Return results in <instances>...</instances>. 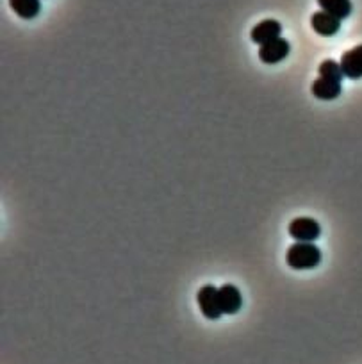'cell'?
Returning a JSON list of instances; mask_svg holds the SVG:
<instances>
[{"label":"cell","mask_w":362,"mask_h":364,"mask_svg":"<svg viewBox=\"0 0 362 364\" xmlns=\"http://www.w3.org/2000/svg\"><path fill=\"white\" fill-rule=\"evenodd\" d=\"M286 263L293 270H313L321 263V250L314 243L296 241L287 248Z\"/></svg>","instance_id":"cell-1"},{"label":"cell","mask_w":362,"mask_h":364,"mask_svg":"<svg viewBox=\"0 0 362 364\" xmlns=\"http://www.w3.org/2000/svg\"><path fill=\"white\" fill-rule=\"evenodd\" d=\"M289 236L296 241H307V243H314L320 237L321 227L316 220L309 216L294 218L289 223Z\"/></svg>","instance_id":"cell-2"},{"label":"cell","mask_w":362,"mask_h":364,"mask_svg":"<svg viewBox=\"0 0 362 364\" xmlns=\"http://www.w3.org/2000/svg\"><path fill=\"white\" fill-rule=\"evenodd\" d=\"M196 302H198V305H200V311L205 318L218 319L219 316H223L222 307H219L218 288H215L212 284H205L198 289Z\"/></svg>","instance_id":"cell-3"},{"label":"cell","mask_w":362,"mask_h":364,"mask_svg":"<svg viewBox=\"0 0 362 364\" xmlns=\"http://www.w3.org/2000/svg\"><path fill=\"white\" fill-rule=\"evenodd\" d=\"M289 50L291 47L289 43H287V40L277 38L273 40V42L260 45L259 59L266 64H277L289 56Z\"/></svg>","instance_id":"cell-4"},{"label":"cell","mask_w":362,"mask_h":364,"mask_svg":"<svg viewBox=\"0 0 362 364\" xmlns=\"http://www.w3.org/2000/svg\"><path fill=\"white\" fill-rule=\"evenodd\" d=\"M280 34H282V25L277 20L268 18L263 20V22H259L253 27L252 33H250V40L253 43H257V45H265V43L280 38Z\"/></svg>","instance_id":"cell-5"},{"label":"cell","mask_w":362,"mask_h":364,"mask_svg":"<svg viewBox=\"0 0 362 364\" xmlns=\"http://www.w3.org/2000/svg\"><path fill=\"white\" fill-rule=\"evenodd\" d=\"M218 298L223 315H236L243 305L241 291L234 284H223L218 288Z\"/></svg>","instance_id":"cell-6"},{"label":"cell","mask_w":362,"mask_h":364,"mask_svg":"<svg viewBox=\"0 0 362 364\" xmlns=\"http://www.w3.org/2000/svg\"><path fill=\"white\" fill-rule=\"evenodd\" d=\"M341 70H343L344 77L355 81L362 79V45L354 47V49L346 50L341 57Z\"/></svg>","instance_id":"cell-7"},{"label":"cell","mask_w":362,"mask_h":364,"mask_svg":"<svg viewBox=\"0 0 362 364\" xmlns=\"http://www.w3.org/2000/svg\"><path fill=\"white\" fill-rule=\"evenodd\" d=\"M313 95L320 100H334L343 91V84L341 81L330 79V77H318L313 83Z\"/></svg>","instance_id":"cell-8"},{"label":"cell","mask_w":362,"mask_h":364,"mask_svg":"<svg viewBox=\"0 0 362 364\" xmlns=\"http://www.w3.org/2000/svg\"><path fill=\"white\" fill-rule=\"evenodd\" d=\"M310 25H313L314 33L320 34V36H334V34L339 33L341 29V20H337L336 16L328 15L325 11L314 13L313 18H310Z\"/></svg>","instance_id":"cell-9"},{"label":"cell","mask_w":362,"mask_h":364,"mask_svg":"<svg viewBox=\"0 0 362 364\" xmlns=\"http://www.w3.org/2000/svg\"><path fill=\"white\" fill-rule=\"evenodd\" d=\"M321 11L336 16L337 20H344L351 15V0H318Z\"/></svg>","instance_id":"cell-10"},{"label":"cell","mask_w":362,"mask_h":364,"mask_svg":"<svg viewBox=\"0 0 362 364\" xmlns=\"http://www.w3.org/2000/svg\"><path fill=\"white\" fill-rule=\"evenodd\" d=\"M13 11L20 16V18H36L42 11V0H9Z\"/></svg>","instance_id":"cell-11"},{"label":"cell","mask_w":362,"mask_h":364,"mask_svg":"<svg viewBox=\"0 0 362 364\" xmlns=\"http://www.w3.org/2000/svg\"><path fill=\"white\" fill-rule=\"evenodd\" d=\"M320 77H330V79L343 81L344 74L341 70V64L334 59H325L320 64Z\"/></svg>","instance_id":"cell-12"}]
</instances>
